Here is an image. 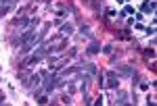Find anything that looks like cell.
<instances>
[{"label":"cell","mask_w":157,"mask_h":106,"mask_svg":"<svg viewBox=\"0 0 157 106\" xmlns=\"http://www.w3.org/2000/svg\"><path fill=\"white\" fill-rule=\"evenodd\" d=\"M86 52H88V54H97V52H101V44H98V42H92L90 46L86 48Z\"/></svg>","instance_id":"1"},{"label":"cell","mask_w":157,"mask_h":106,"mask_svg":"<svg viewBox=\"0 0 157 106\" xmlns=\"http://www.w3.org/2000/svg\"><path fill=\"white\" fill-rule=\"evenodd\" d=\"M55 85H57V77H55V75H50V79H46L44 90H46V92H50V90H55Z\"/></svg>","instance_id":"2"},{"label":"cell","mask_w":157,"mask_h":106,"mask_svg":"<svg viewBox=\"0 0 157 106\" xmlns=\"http://www.w3.org/2000/svg\"><path fill=\"white\" fill-rule=\"evenodd\" d=\"M107 85L111 87V90H117V77H115V73H109V81Z\"/></svg>","instance_id":"3"},{"label":"cell","mask_w":157,"mask_h":106,"mask_svg":"<svg viewBox=\"0 0 157 106\" xmlns=\"http://www.w3.org/2000/svg\"><path fill=\"white\" fill-rule=\"evenodd\" d=\"M128 102V94L126 92H117V100H115V104H126Z\"/></svg>","instance_id":"4"},{"label":"cell","mask_w":157,"mask_h":106,"mask_svg":"<svg viewBox=\"0 0 157 106\" xmlns=\"http://www.w3.org/2000/svg\"><path fill=\"white\" fill-rule=\"evenodd\" d=\"M143 11L145 12H153L155 11V2H153V0H151V2H145V4H143Z\"/></svg>","instance_id":"5"},{"label":"cell","mask_w":157,"mask_h":106,"mask_svg":"<svg viewBox=\"0 0 157 106\" xmlns=\"http://www.w3.org/2000/svg\"><path fill=\"white\" fill-rule=\"evenodd\" d=\"M38 83H40V75H32V79H29L27 85H29V87H36Z\"/></svg>","instance_id":"6"},{"label":"cell","mask_w":157,"mask_h":106,"mask_svg":"<svg viewBox=\"0 0 157 106\" xmlns=\"http://www.w3.org/2000/svg\"><path fill=\"white\" fill-rule=\"evenodd\" d=\"M71 31H73L71 25H63V27H61V34H63V35H69Z\"/></svg>","instance_id":"7"},{"label":"cell","mask_w":157,"mask_h":106,"mask_svg":"<svg viewBox=\"0 0 157 106\" xmlns=\"http://www.w3.org/2000/svg\"><path fill=\"white\" fill-rule=\"evenodd\" d=\"M86 69H88V73H97V67L94 65H86Z\"/></svg>","instance_id":"8"},{"label":"cell","mask_w":157,"mask_h":106,"mask_svg":"<svg viewBox=\"0 0 157 106\" xmlns=\"http://www.w3.org/2000/svg\"><path fill=\"white\" fill-rule=\"evenodd\" d=\"M111 50H113L111 46H105V48H103V52H105V54H111Z\"/></svg>","instance_id":"9"},{"label":"cell","mask_w":157,"mask_h":106,"mask_svg":"<svg viewBox=\"0 0 157 106\" xmlns=\"http://www.w3.org/2000/svg\"><path fill=\"white\" fill-rule=\"evenodd\" d=\"M2 102H4V94L0 92V104H2Z\"/></svg>","instance_id":"10"}]
</instances>
